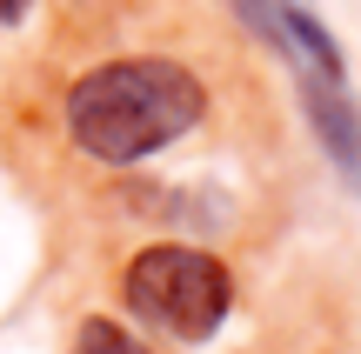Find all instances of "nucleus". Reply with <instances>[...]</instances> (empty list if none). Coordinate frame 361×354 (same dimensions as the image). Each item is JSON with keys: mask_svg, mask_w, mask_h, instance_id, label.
Instances as JSON below:
<instances>
[{"mask_svg": "<svg viewBox=\"0 0 361 354\" xmlns=\"http://www.w3.org/2000/svg\"><path fill=\"white\" fill-rule=\"evenodd\" d=\"M207 120V80L174 53H121L67 87L61 127L87 160L134 167Z\"/></svg>", "mask_w": 361, "mask_h": 354, "instance_id": "f257e3e1", "label": "nucleus"}, {"mask_svg": "<svg viewBox=\"0 0 361 354\" xmlns=\"http://www.w3.org/2000/svg\"><path fill=\"white\" fill-rule=\"evenodd\" d=\"M121 301L141 328L174 334V341H207L221 321L234 315V274L207 248L188 241H154V248L128 254L121 267Z\"/></svg>", "mask_w": 361, "mask_h": 354, "instance_id": "f03ea898", "label": "nucleus"}, {"mask_svg": "<svg viewBox=\"0 0 361 354\" xmlns=\"http://www.w3.org/2000/svg\"><path fill=\"white\" fill-rule=\"evenodd\" d=\"M228 7H234V20H241L255 40H268V47L281 53L295 80H328V87L348 80L341 40L322 27V13H314L308 0H228Z\"/></svg>", "mask_w": 361, "mask_h": 354, "instance_id": "7ed1b4c3", "label": "nucleus"}, {"mask_svg": "<svg viewBox=\"0 0 361 354\" xmlns=\"http://www.w3.org/2000/svg\"><path fill=\"white\" fill-rule=\"evenodd\" d=\"M295 94H301V114H308L322 154L335 160L341 187L361 194V107H355V94L348 87H328V80H295Z\"/></svg>", "mask_w": 361, "mask_h": 354, "instance_id": "20e7f679", "label": "nucleus"}, {"mask_svg": "<svg viewBox=\"0 0 361 354\" xmlns=\"http://www.w3.org/2000/svg\"><path fill=\"white\" fill-rule=\"evenodd\" d=\"M74 354H154L141 341V334H128L121 321H107V315H87L74 328Z\"/></svg>", "mask_w": 361, "mask_h": 354, "instance_id": "39448f33", "label": "nucleus"}, {"mask_svg": "<svg viewBox=\"0 0 361 354\" xmlns=\"http://www.w3.org/2000/svg\"><path fill=\"white\" fill-rule=\"evenodd\" d=\"M27 7H34V0H0V27H20Z\"/></svg>", "mask_w": 361, "mask_h": 354, "instance_id": "423d86ee", "label": "nucleus"}]
</instances>
